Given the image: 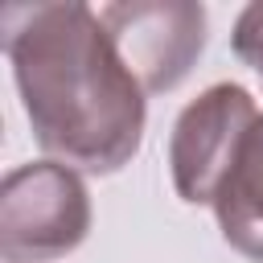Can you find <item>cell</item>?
I'll use <instances>...</instances> for the list:
<instances>
[{"instance_id":"cell-5","label":"cell","mask_w":263,"mask_h":263,"mask_svg":"<svg viewBox=\"0 0 263 263\" xmlns=\"http://www.w3.org/2000/svg\"><path fill=\"white\" fill-rule=\"evenodd\" d=\"M214 218L222 238L263 263V115L255 119L251 136L238 148V160L230 164L218 197H214Z\"/></svg>"},{"instance_id":"cell-3","label":"cell","mask_w":263,"mask_h":263,"mask_svg":"<svg viewBox=\"0 0 263 263\" xmlns=\"http://www.w3.org/2000/svg\"><path fill=\"white\" fill-rule=\"evenodd\" d=\"M255 119H259V107L251 90L238 82L205 86L177 115L173 136H168V168H173V189L181 201L214 205Z\"/></svg>"},{"instance_id":"cell-2","label":"cell","mask_w":263,"mask_h":263,"mask_svg":"<svg viewBox=\"0 0 263 263\" xmlns=\"http://www.w3.org/2000/svg\"><path fill=\"white\" fill-rule=\"evenodd\" d=\"M90 230V193L62 160L8 168L0 185V259L49 263L70 255Z\"/></svg>"},{"instance_id":"cell-6","label":"cell","mask_w":263,"mask_h":263,"mask_svg":"<svg viewBox=\"0 0 263 263\" xmlns=\"http://www.w3.org/2000/svg\"><path fill=\"white\" fill-rule=\"evenodd\" d=\"M234 53L263 78V4H247L234 21Z\"/></svg>"},{"instance_id":"cell-4","label":"cell","mask_w":263,"mask_h":263,"mask_svg":"<svg viewBox=\"0 0 263 263\" xmlns=\"http://www.w3.org/2000/svg\"><path fill=\"white\" fill-rule=\"evenodd\" d=\"M99 21L144 95H164L189 78L210 25L193 0H119L99 8Z\"/></svg>"},{"instance_id":"cell-1","label":"cell","mask_w":263,"mask_h":263,"mask_svg":"<svg viewBox=\"0 0 263 263\" xmlns=\"http://www.w3.org/2000/svg\"><path fill=\"white\" fill-rule=\"evenodd\" d=\"M0 21L33 140L62 164L119 173L140 152L148 95L99 12L78 0L8 4Z\"/></svg>"}]
</instances>
